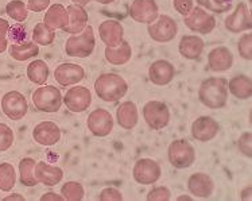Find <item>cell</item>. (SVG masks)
Wrapping results in <instances>:
<instances>
[{
    "instance_id": "cell-23",
    "label": "cell",
    "mask_w": 252,
    "mask_h": 201,
    "mask_svg": "<svg viewBox=\"0 0 252 201\" xmlns=\"http://www.w3.org/2000/svg\"><path fill=\"white\" fill-rule=\"evenodd\" d=\"M35 177L38 182H41L46 186H56L60 184L63 177L61 168L49 165L46 162H36L35 165Z\"/></svg>"
},
{
    "instance_id": "cell-49",
    "label": "cell",
    "mask_w": 252,
    "mask_h": 201,
    "mask_svg": "<svg viewBox=\"0 0 252 201\" xmlns=\"http://www.w3.org/2000/svg\"><path fill=\"white\" fill-rule=\"evenodd\" d=\"M7 47H8V41H7V39L0 41V54H1V53H4L5 50H7Z\"/></svg>"
},
{
    "instance_id": "cell-37",
    "label": "cell",
    "mask_w": 252,
    "mask_h": 201,
    "mask_svg": "<svg viewBox=\"0 0 252 201\" xmlns=\"http://www.w3.org/2000/svg\"><path fill=\"white\" fill-rule=\"evenodd\" d=\"M14 143V131L4 123H0V151H7Z\"/></svg>"
},
{
    "instance_id": "cell-21",
    "label": "cell",
    "mask_w": 252,
    "mask_h": 201,
    "mask_svg": "<svg viewBox=\"0 0 252 201\" xmlns=\"http://www.w3.org/2000/svg\"><path fill=\"white\" fill-rule=\"evenodd\" d=\"M67 14H69V22L67 25L62 30L72 34V35H77L81 31L87 27L88 22V14L87 11L84 10L83 5L78 4H70L66 7Z\"/></svg>"
},
{
    "instance_id": "cell-36",
    "label": "cell",
    "mask_w": 252,
    "mask_h": 201,
    "mask_svg": "<svg viewBox=\"0 0 252 201\" xmlns=\"http://www.w3.org/2000/svg\"><path fill=\"white\" fill-rule=\"evenodd\" d=\"M197 3L206 10L222 14L232 8V0H197Z\"/></svg>"
},
{
    "instance_id": "cell-24",
    "label": "cell",
    "mask_w": 252,
    "mask_h": 201,
    "mask_svg": "<svg viewBox=\"0 0 252 201\" xmlns=\"http://www.w3.org/2000/svg\"><path fill=\"white\" fill-rule=\"evenodd\" d=\"M116 119L119 126L124 130H132L138 124L139 120V112L136 104L132 101H124L119 105L116 109Z\"/></svg>"
},
{
    "instance_id": "cell-47",
    "label": "cell",
    "mask_w": 252,
    "mask_h": 201,
    "mask_svg": "<svg viewBox=\"0 0 252 201\" xmlns=\"http://www.w3.org/2000/svg\"><path fill=\"white\" fill-rule=\"evenodd\" d=\"M4 201H10V200H19V201H23L25 200V197L19 195V193H14V195H11V196H7L3 199Z\"/></svg>"
},
{
    "instance_id": "cell-43",
    "label": "cell",
    "mask_w": 252,
    "mask_h": 201,
    "mask_svg": "<svg viewBox=\"0 0 252 201\" xmlns=\"http://www.w3.org/2000/svg\"><path fill=\"white\" fill-rule=\"evenodd\" d=\"M173 5H174L175 11L181 14V15L186 16L191 10H193V0H174L173 1Z\"/></svg>"
},
{
    "instance_id": "cell-20",
    "label": "cell",
    "mask_w": 252,
    "mask_h": 201,
    "mask_svg": "<svg viewBox=\"0 0 252 201\" xmlns=\"http://www.w3.org/2000/svg\"><path fill=\"white\" fill-rule=\"evenodd\" d=\"M188 188L191 195L200 199H208L215 192V182L212 180L211 175L205 173H194L189 177Z\"/></svg>"
},
{
    "instance_id": "cell-6",
    "label": "cell",
    "mask_w": 252,
    "mask_h": 201,
    "mask_svg": "<svg viewBox=\"0 0 252 201\" xmlns=\"http://www.w3.org/2000/svg\"><path fill=\"white\" fill-rule=\"evenodd\" d=\"M143 118L146 123L151 130H162L170 122L169 107L163 101L159 100H151L144 104Z\"/></svg>"
},
{
    "instance_id": "cell-12",
    "label": "cell",
    "mask_w": 252,
    "mask_h": 201,
    "mask_svg": "<svg viewBox=\"0 0 252 201\" xmlns=\"http://www.w3.org/2000/svg\"><path fill=\"white\" fill-rule=\"evenodd\" d=\"M128 12L135 22L146 25L153 23L159 16V8L155 0H134Z\"/></svg>"
},
{
    "instance_id": "cell-35",
    "label": "cell",
    "mask_w": 252,
    "mask_h": 201,
    "mask_svg": "<svg viewBox=\"0 0 252 201\" xmlns=\"http://www.w3.org/2000/svg\"><path fill=\"white\" fill-rule=\"evenodd\" d=\"M61 193L65 200L80 201L84 199L85 191H84V186L77 181H67L65 182V185H62Z\"/></svg>"
},
{
    "instance_id": "cell-28",
    "label": "cell",
    "mask_w": 252,
    "mask_h": 201,
    "mask_svg": "<svg viewBox=\"0 0 252 201\" xmlns=\"http://www.w3.org/2000/svg\"><path fill=\"white\" fill-rule=\"evenodd\" d=\"M10 56L16 61H27L39 54V47L35 42H23V43H11L8 49Z\"/></svg>"
},
{
    "instance_id": "cell-17",
    "label": "cell",
    "mask_w": 252,
    "mask_h": 201,
    "mask_svg": "<svg viewBox=\"0 0 252 201\" xmlns=\"http://www.w3.org/2000/svg\"><path fill=\"white\" fill-rule=\"evenodd\" d=\"M32 138L41 146H53L61 139V130L54 122H41L32 130Z\"/></svg>"
},
{
    "instance_id": "cell-26",
    "label": "cell",
    "mask_w": 252,
    "mask_h": 201,
    "mask_svg": "<svg viewBox=\"0 0 252 201\" xmlns=\"http://www.w3.org/2000/svg\"><path fill=\"white\" fill-rule=\"evenodd\" d=\"M67 22H69V14L62 4L50 5L43 18V23L53 30L63 29L67 25Z\"/></svg>"
},
{
    "instance_id": "cell-3",
    "label": "cell",
    "mask_w": 252,
    "mask_h": 201,
    "mask_svg": "<svg viewBox=\"0 0 252 201\" xmlns=\"http://www.w3.org/2000/svg\"><path fill=\"white\" fill-rule=\"evenodd\" d=\"M96 39L92 26H87L80 34L67 38L65 43V52L69 57L87 58L94 50Z\"/></svg>"
},
{
    "instance_id": "cell-1",
    "label": "cell",
    "mask_w": 252,
    "mask_h": 201,
    "mask_svg": "<svg viewBox=\"0 0 252 201\" xmlns=\"http://www.w3.org/2000/svg\"><path fill=\"white\" fill-rule=\"evenodd\" d=\"M94 91L103 101L116 103L126 96L128 84L116 73H103L94 81Z\"/></svg>"
},
{
    "instance_id": "cell-18",
    "label": "cell",
    "mask_w": 252,
    "mask_h": 201,
    "mask_svg": "<svg viewBox=\"0 0 252 201\" xmlns=\"http://www.w3.org/2000/svg\"><path fill=\"white\" fill-rule=\"evenodd\" d=\"M175 70L174 67L166 60H158L151 64L149 67V78L150 81L158 87H165L170 84L174 78Z\"/></svg>"
},
{
    "instance_id": "cell-41",
    "label": "cell",
    "mask_w": 252,
    "mask_h": 201,
    "mask_svg": "<svg viewBox=\"0 0 252 201\" xmlns=\"http://www.w3.org/2000/svg\"><path fill=\"white\" fill-rule=\"evenodd\" d=\"M8 38L12 43H18V42L23 41L26 38V30L22 25H14V26H10V30H8Z\"/></svg>"
},
{
    "instance_id": "cell-8",
    "label": "cell",
    "mask_w": 252,
    "mask_h": 201,
    "mask_svg": "<svg viewBox=\"0 0 252 201\" xmlns=\"http://www.w3.org/2000/svg\"><path fill=\"white\" fill-rule=\"evenodd\" d=\"M185 26L190 29L194 33L200 34H211L216 27V19L215 16L206 12L202 7H193V10L184 18Z\"/></svg>"
},
{
    "instance_id": "cell-32",
    "label": "cell",
    "mask_w": 252,
    "mask_h": 201,
    "mask_svg": "<svg viewBox=\"0 0 252 201\" xmlns=\"http://www.w3.org/2000/svg\"><path fill=\"white\" fill-rule=\"evenodd\" d=\"M54 38H56L54 30L47 27L45 23H38L32 30V41L35 42L36 45L49 46L54 42Z\"/></svg>"
},
{
    "instance_id": "cell-39",
    "label": "cell",
    "mask_w": 252,
    "mask_h": 201,
    "mask_svg": "<svg viewBox=\"0 0 252 201\" xmlns=\"http://www.w3.org/2000/svg\"><path fill=\"white\" fill-rule=\"evenodd\" d=\"M170 199H171V193L166 186H157L147 195L149 201H169Z\"/></svg>"
},
{
    "instance_id": "cell-50",
    "label": "cell",
    "mask_w": 252,
    "mask_h": 201,
    "mask_svg": "<svg viewBox=\"0 0 252 201\" xmlns=\"http://www.w3.org/2000/svg\"><path fill=\"white\" fill-rule=\"evenodd\" d=\"M72 1H73V3H74V4L87 5V4H89V3H91L92 0H72Z\"/></svg>"
},
{
    "instance_id": "cell-9",
    "label": "cell",
    "mask_w": 252,
    "mask_h": 201,
    "mask_svg": "<svg viewBox=\"0 0 252 201\" xmlns=\"http://www.w3.org/2000/svg\"><path fill=\"white\" fill-rule=\"evenodd\" d=\"M26 98L18 91L7 92L1 99V111L11 120H21L27 114Z\"/></svg>"
},
{
    "instance_id": "cell-13",
    "label": "cell",
    "mask_w": 252,
    "mask_h": 201,
    "mask_svg": "<svg viewBox=\"0 0 252 201\" xmlns=\"http://www.w3.org/2000/svg\"><path fill=\"white\" fill-rule=\"evenodd\" d=\"M63 103L69 111L80 114L92 104V93L87 87H72L65 93Z\"/></svg>"
},
{
    "instance_id": "cell-45",
    "label": "cell",
    "mask_w": 252,
    "mask_h": 201,
    "mask_svg": "<svg viewBox=\"0 0 252 201\" xmlns=\"http://www.w3.org/2000/svg\"><path fill=\"white\" fill-rule=\"evenodd\" d=\"M8 30H10V23L0 18V41L3 39H7V35H8Z\"/></svg>"
},
{
    "instance_id": "cell-30",
    "label": "cell",
    "mask_w": 252,
    "mask_h": 201,
    "mask_svg": "<svg viewBox=\"0 0 252 201\" xmlns=\"http://www.w3.org/2000/svg\"><path fill=\"white\" fill-rule=\"evenodd\" d=\"M27 78L36 85H43L49 78V67L43 60H35L27 67Z\"/></svg>"
},
{
    "instance_id": "cell-5",
    "label": "cell",
    "mask_w": 252,
    "mask_h": 201,
    "mask_svg": "<svg viewBox=\"0 0 252 201\" xmlns=\"http://www.w3.org/2000/svg\"><path fill=\"white\" fill-rule=\"evenodd\" d=\"M167 157L171 166L177 169H188L196 161V150L190 142L185 139H177L169 144Z\"/></svg>"
},
{
    "instance_id": "cell-46",
    "label": "cell",
    "mask_w": 252,
    "mask_h": 201,
    "mask_svg": "<svg viewBox=\"0 0 252 201\" xmlns=\"http://www.w3.org/2000/svg\"><path fill=\"white\" fill-rule=\"evenodd\" d=\"M65 200L63 196H60V195H57L54 192H47L45 193L43 196L41 197V201H62Z\"/></svg>"
},
{
    "instance_id": "cell-40",
    "label": "cell",
    "mask_w": 252,
    "mask_h": 201,
    "mask_svg": "<svg viewBox=\"0 0 252 201\" xmlns=\"http://www.w3.org/2000/svg\"><path fill=\"white\" fill-rule=\"evenodd\" d=\"M237 147L242 151L243 154L247 155L248 158L252 157V134L248 131V133H244V134L239 138L237 140Z\"/></svg>"
},
{
    "instance_id": "cell-19",
    "label": "cell",
    "mask_w": 252,
    "mask_h": 201,
    "mask_svg": "<svg viewBox=\"0 0 252 201\" xmlns=\"http://www.w3.org/2000/svg\"><path fill=\"white\" fill-rule=\"evenodd\" d=\"M98 34L107 47H118L124 41V29L118 21H104L98 27Z\"/></svg>"
},
{
    "instance_id": "cell-27",
    "label": "cell",
    "mask_w": 252,
    "mask_h": 201,
    "mask_svg": "<svg viewBox=\"0 0 252 201\" xmlns=\"http://www.w3.org/2000/svg\"><path fill=\"white\" fill-rule=\"evenodd\" d=\"M132 49L127 41H123L118 47H105V58L112 65H124L131 60Z\"/></svg>"
},
{
    "instance_id": "cell-44",
    "label": "cell",
    "mask_w": 252,
    "mask_h": 201,
    "mask_svg": "<svg viewBox=\"0 0 252 201\" xmlns=\"http://www.w3.org/2000/svg\"><path fill=\"white\" fill-rule=\"evenodd\" d=\"M49 5H50V0H29L27 10L32 12H41L46 10Z\"/></svg>"
},
{
    "instance_id": "cell-38",
    "label": "cell",
    "mask_w": 252,
    "mask_h": 201,
    "mask_svg": "<svg viewBox=\"0 0 252 201\" xmlns=\"http://www.w3.org/2000/svg\"><path fill=\"white\" fill-rule=\"evenodd\" d=\"M239 54L242 56L244 60L251 61L252 60V34L248 33L246 35H243L239 41Z\"/></svg>"
},
{
    "instance_id": "cell-29",
    "label": "cell",
    "mask_w": 252,
    "mask_h": 201,
    "mask_svg": "<svg viewBox=\"0 0 252 201\" xmlns=\"http://www.w3.org/2000/svg\"><path fill=\"white\" fill-rule=\"evenodd\" d=\"M228 88L233 96H236L237 99H242V100H246V99H250L252 96V81L251 78L247 77V76H236L229 80L228 83Z\"/></svg>"
},
{
    "instance_id": "cell-31",
    "label": "cell",
    "mask_w": 252,
    "mask_h": 201,
    "mask_svg": "<svg viewBox=\"0 0 252 201\" xmlns=\"http://www.w3.org/2000/svg\"><path fill=\"white\" fill-rule=\"evenodd\" d=\"M35 161L29 157L21 161V164H19L21 182L25 186H35L38 184V180L35 177Z\"/></svg>"
},
{
    "instance_id": "cell-51",
    "label": "cell",
    "mask_w": 252,
    "mask_h": 201,
    "mask_svg": "<svg viewBox=\"0 0 252 201\" xmlns=\"http://www.w3.org/2000/svg\"><path fill=\"white\" fill-rule=\"evenodd\" d=\"M97 3H100V4H111V3H113L115 0H96Z\"/></svg>"
},
{
    "instance_id": "cell-2",
    "label": "cell",
    "mask_w": 252,
    "mask_h": 201,
    "mask_svg": "<svg viewBox=\"0 0 252 201\" xmlns=\"http://www.w3.org/2000/svg\"><path fill=\"white\" fill-rule=\"evenodd\" d=\"M198 98L206 108H222L228 100V81L222 77L208 78L201 84Z\"/></svg>"
},
{
    "instance_id": "cell-10",
    "label": "cell",
    "mask_w": 252,
    "mask_h": 201,
    "mask_svg": "<svg viewBox=\"0 0 252 201\" xmlns=\"http://www.w3.org/2000/svg\"><path fill=\"white\" fill-rule=\"evenodd\" d=\"M162 169L158 162L151 158H142L135 164L132 169L134 180L142 185H151L160 178Z\"/></svg>"
},
{
    "instance_id": "cell-33",
    "label": "cell",
    "mask_w": 252,
    "mask_h": 201,
    "mask_svg": "<svg viewBox=\"0 0 252 201\" xmlns=\"http://www.w3.org/2000/svg\"><path fill=\"white\" fill-rule=\"evenodd\" d=\"M16 182L15 168L11 164H1L0 165V191L10 192Z\"/></svg>"
},
{
    "instance_id": "cell-25",
    "label": "cell",
    "mask_w": 252,
    "mask_h": 201,
    "mask_svg": "<svg viewBox=\"0 0 252 201\" xmlns=\"http://www.w3.org/2000/svg\"><path fill=\"white\" fill-rule=\"evenodd\" d=\"M205 43L197 35H185L181 38L180 41V53L182 57L188 60H197L204 52Z\"/></svg>"
},
{
    "instance_id": "cell-4",
    "label": "cell",
    "mask_w": 252,
    "mask_h": 201,
    "mask_svg": "<svg viewBox=\"0 0 252 201\" xmlns=\"http://www.w3.org/2000/svg\"><path fill=\"white\" fill-rule=\"evenodd\" d=\"M32 103L35 108L42 112L53 114L58 112L63 103L60 89L53 85H46V87L36 88L32 93Z\"/></svg>"
},
{
    "instance_id": "cell-34",
    "label": "cell",
    "mask_w": 252,
    "mask_h": 201,
    "mask_svg": "<svg viewBox=\"0 0 252 201\" xmlns=\"http://www.w3.org/2000/svg\"><path fill=\"white\" fill-rule=\"evenodd\" d=\"M5 12H7V15L10 16L11 19L19 22V23L26 21L27 15H29L27 5L22 0H11L10 3H7Z\"/></svg>"
},
{
    "instance_id": "cell-52",
    "label": "cell",
    "mask_w": 252,
    "mask_h": 201,
    "mask_svg": "<svg viewBox=\"0 0 252 201\" xmlns=\"http://www.w3.org/2000/svg\"><path fill=\"white\" fill-rule=\"evenodd\" d=\"M178 201H182V200H191V197H188V196H180L177 199Z\"/></svg>"
},
{
    "instance_id": "cell-42",
    "label": "cell",
    "mask_w": 252,
    "mask_h": 201,
    "mask_svg": "<svg viewBox=\"0 0 252 201\" xmlns=\"http://www.w3.org/2000/svg\"><path fill=\"white\" fill-rule=\"evenodd\" d=\"M98 200L100 201H120L123 200V195L120 191L115 189V188H105L100 192L98 195Z\"/></svg>"
},
{
    "instance_id": "cell-11",
    "label": "cell",
    "mask_w": 252,
    "mask_h": 201,
    "mask_svg": "<svg viewBox=\"0 0 252 201\" xmlns=\"http://www.w3.org/2000/svg\"><path fill=\"white\" fill-rule=\"evenodd\" d=\"M88 130L94 136L104 138L108 136L113 130V118L107 109L97 108L92 111L87 120Z\"/></svg>"
},
{
    "instance_id": "cell-48",
    "label": "cell",
    "mask_w": 252,
    "mask_h": 201,
    "mask_svg": "<svg viewBox=\"0 0 252 201\" xmlns=\"http://www.w3.org/2000/svg\"><path fill=\"white\" fill-rule=\"evenodd\" d=\"M242 200H251V186L246 188V191L243 192Z\"/></svg>"
},
{
    "instance_id": "cell-15",
    "label": "cell",
    "mask_w": 252,
    "mask_h": 201,
    "mask_svg": "<svg viewBox=\"0 0 252 201\" xmlns=\"http://www.w3.org/2000/svg\"><path fill=\"white\" fill-rule=\"evenodd\" d=\"M251 12L246 3H239L233 14L225 19V29L233 34L251 30Z\"/></svg>"
},
{
    "instance_id": "cell-14",
    "label": "cell",
    "mask_w": 252,
    "mask_h": 201,
    "mask_svg": "<svg viewBox=\"0 0 252 201\" xmlns=\"http://www.w3.org/2000/svg\"><path fill=\"white\" fill-rule=\"evenodd\" d=\"M85 77V70L81 65L77 64H61L54 70V78L61 87L76 85Z\"/></svg>"
},
{
    "instance_id": "cell-16",
    "label": "cell",
    "mask_w": 252,
    "mask_h": 201,
    "mask_svg": "<svg viewBox=\"0 0 252 201\" xmlns=\"http://www.w3.org/2000/svg\"><path fill=\"white\" fill-rule=\"evenodd\" d=\"M220 126L211 116H200L191 124V136L200 142H209L216 138Z\"/></svg>"
},
{
    "instance_id": "cell-22",
    "label": "cell",
    "mask_w": 252,
    "mask_h": 201,
    "mask_svg": "<svg viewBox=\"0 0 252 201\" xmlns=\"http://www.w3.org/2000/svg\"><path fill=\"white\" fill-rule=\"evenodd\" d=\"M232 64H233V56L231 50L225 46L216 47L208 54V65L213 72H225L231 69Z\"/></svg>"
},
{
    "instance_id": "cell-7",
    "label": "cell",
    "mask_w": 252,
    "mask_h": 201,
    "mask_svg": "<svg viewBox=\"0 0 252 201\" xmlns=\"http://www.w3.org/2000/svg\"><path fill=\"white\" fill-rule=\"evenodd\" d=\"M149 35L155 42L159 43H167L173 41L178 33L177 22L167 15H160L157 18V21L149 25Z\"/></svg>"
}]
</instances>
